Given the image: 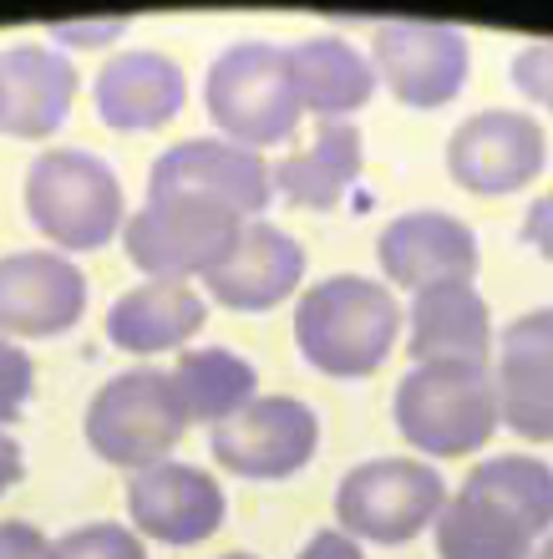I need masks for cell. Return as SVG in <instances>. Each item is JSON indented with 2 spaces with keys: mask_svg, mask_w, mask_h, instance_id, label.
Instances as JSON below:
<instances>
[{
  "mask_svg": "<svg viewBox=\"0 0 553 559\" xmlns=\"http://www.w3.org/2000/svg\"><path fill=\"white\" fill-rule=\"evenodd\" d=\"M396 336H401V306L381 280L330 275L321 285H310L294 306L300 356L335 382L371 377L392 356Z\"/></svg>",
  "mask_w": 553,
  "mask_h": 559,
  "instance_id": "6da1fadb",
  "label": "cell"
},
{
  "mask_svg": "<svg viewBox=\"0 0 553 559\" xmlns=\"http://www.w3.org/2000/svg\"><path fill=\"white\" fill-rule=\"evenodd\" d=\"M396 432L426 457L482 453L503 427L488 361H426L411 367L392 402Z\"/></svg>",
  "mask_w": 553,
  "mask_h": 559,
  "instance_id": "7a4b0ae2",
  "label": "cell"
},
{
  "mask_svg": "<svg viewBox=\"0 0 553 559\" xmlns=\"http://www.w3.org/2000/svg\"><path fill=\"white\" fill-rule=\"evenodd\" d=\"M204 107L224 143L264 153L290 143L305 107L294 97L290 57L269 41H233L224 46L204 76Z\"/></svg>",
  "mask_w": 553,
  "mask_h": 559,
  "instance_id": "3957f363",
  "label": "cell"
},
{
  "mask_svg": "<svg viewBox=\"0 0 553 559\" xmlns=\"http://www.w3.org/2000/svg\"><path fill=\"white\" fill-rule=\"evenodd\" d=\"M26 214L57 250L87 254L128 229L122 183L87 147H46L26 168Z\"/></svg>",
  "mask_w": 553,
  "mask_h": 559,
  "instance_id": "277c9868",
  "label": "cell"
},
{
  "mask_svg": "<svg viewBox=\"0 0 553 559\" xmlns=\"http://www.w3.org/2000/svg\"><path fill=\"white\" fill-rule=\"evenodd\" d=\"M87 448L112 468L143 473L153 463H168L183 432H189V413L168 371L158 367H132L87 402Z\"/></svg>",
  "mask_w": 553,
  "mask_h": 559,
  "instance_id": "5b68a950",
  "label": "cell"
},
{
  "mask_svg": "<svg viewBox=\"0 0 553 559\" xmlns=\"http://www.w3.org/2000/svg\"><path fill=\"white\" fill-rule=\"evenodd\" d=\"M239 235H244V219L233 209L214 204V199H193V193H158L137 214H128L122 245L147 280L189 285L193 275H214L239 245Z\"/></svg>",
  "mask_w": 553,
  "mask_h": 559,
  "instance_id": "8992f818",
  "label": "cell"
},
{
  "mask_svg": "<svg viewBox=\"0 0 553 559\" xmlns=\"http://www.w3.org/2000/svg\"><path fill=\"white\" fill-rule=\"evenodd\" d=\"M442 503H447L442 473L417 457H371L335 488L340 534H350L356 545H411L426 524H437Z\"/></svg>",
  "mask_w": 553,
  "mask_h": 559,
  "instance_id": "52a82bcc",
  "label": "cell"
},
{
  "mask_svg": "<svg viewBox=\"0 0 553 559\" xmlns=\"http://www.w3.org/2000/svg\"><path fill=\"white\" fill-rule=\"evenodd\" d=\"M543 163H549V138L528 112H513V107L472 112L447 143L452 183L482 199L528 189L543 174Z\"/></svg>",
  "mask_w": 553,
  "mask_h": 559,
  "instance_id": "ba28073f",
  "label": "cell"
},
{
  "mask_svg": "<svg viewBox=\"0 0 553 559\" xmlns=\"http://www.w3.org/2000/svg\"><path fill=\"white\" fill-rule=\"evenodd\" d=\"M214 463H224L239 478L279 484L305 468L321 448V417L300 397H254L239 417L214 427Z\"/></svg>",
  "mask_w": 553,
  "mask_h": 559,
  "instance_id": "9c48e42d",
  "label": "cell"
},
{
  "mask_svg": "<svg viewBox=\"0 0 553 559\" xmlns=\"http://www.w3.org/2000/svg\"><path fill=\"white\" fill-rule=\"evenodd\" d=\"M371 67L401 107H447L467 82V36L437 21H386L371 36Z\"/></svg>",
  "mask_w": 553,
  "mask_h": 559,
  "instance_id": "30bf717a",
  "label": "cell"
},
{
  "mask_svg": "<svg viewBox=\"0 0 553 559\" xmlns=\"http://www.w3.org/2000/svg\"><path fill=\"white\" fill-rule=\"evenodd\" d=\"M158 193H193V199H214V204L233 209L239 219H260L275 199V168L260 153L233 147L224 138H189L153 163L147 199H158Z\"/></svg>",
  "mask_w": 553,
  "mask_h": 559,
  "instance_id": "8fae6325",
  "label": "cell"
},
{
  "mask_svg": "<svg viewBox=\"0 0 553 559\" xmlns=\"http://www.w3.org/2000/svg\"><path fill=\"white\" fill-rule=\"evenodd\" d=\"M128 514L132 530L168 549H189L214 539L229 514V499L214 473L193 463H153L128 478Z\"/></svg>",
  "mask_w": 553,
  "mask_h": 559,
  "instance_id": "7c38bea8",
  "label": "cell"
},
{
  "mask_svg": "<svg viewBox=\"0 0 553 559\" xmlns=\"http://www.w3.org/2000/svg\"><path fill=\"white\" fill-rule=\"evenodd\" d=\"M87 316V275L57 250H21L0 260V336L51 341Z\"/></svg>",
  "mask_w": 553,
  "mask_h": 559,
  "instance_id": "4fadbf2b",
  "label": "cell"
},
{
  "mask_svg": "<svg viewBox=\"0 0 553 559\" xmlns=\"http://www.w3.org/2000/svg\"><path fill=\"white\" fill-rule=\"evenodd\" d=\"M376 260L381 275L411 295L437 290V285H472L482 265L478 235L442 209H417V214L392 219L376 239Z\"/></svg>",
  "mask_w": 553,
  "mask_h": 559,
  "instance_id": "5bb4252c",
  "label": "cell"
},
{
  "mask_svg": "<svg viewBox=\"0 0 553 559\" xmlns=\"http://www.w3.org/2000/svg\"><path fill=\"white\" fill-rule=\"evenodd\" d=\"M497 413L528 442H553V306L528 310L497 336Z\"/></svg>",
  "mask_w": 553,
  "mask_h": 559,
  "instance_id": "9a60e30c",
  "label": "cell"
},
{
  "mask_svg": "<svg viewBox=\"0 0 553 559\" xmlns=\"http://www.w3.org/2000/svg\"><path fill=\"white\" fill-rule=\"evenodd\" d=\"M300 280H305V245L294 235H285L279 224L249 219L239 245L229 250V260L204 285H208V300H219L224 310L264 316L279 300H290L300 290Z\"/></svg>",
  "mask_w": 553,
  "mask_h": 559,
  "instance_id": "2e32d148",
  "label": "cell"
},
{
  "mask_svg": "<svg viewBox=\"0 0 553 559\" xmlns=\"http://www.w3.org/2000/svg\"><path fill=\"white\" fill-rule=\"evenodd\" d=\"M92 103L112 133H158L189 103V76L163 51H122L103 61Z\"/></svg>",
  "mask_w": 553,
  "mask_h": 559,
  "instance_id": "e0dca14e",
  "label": "cell"
},
{
  "mask_svg": "<svg viewBox=\"0 0 553 559\" xmlns=\"http://www.w3.org/2000/svg\"><path fill=\"white\" fill-rule=\"evenodd\" d=\"M0 92H5V138H51L76 103V61L57 46L26 41L0 51Z\"/></svg>",
  "mask_w": 553,
  "mask_h": 559,
  "instance_id": "ac0fdd59",
  "label": "cell"
},
{
  "mask_svg": "<svg viewBox=\"0 0 553 559\" xmlns=\"http://www.w3.org/2000/svg\"><path fill=\"white\" fill-rule=\"evenodd\" d=\"M208 321V300L178 280H143L107 310V341L128 356H163L193 341Z\"/></svg>",
  "mask_w": 553,
  "mask_h": 559,
  "instance_id": "d6986e66",
  "label": "cell"
},
{
  "mask_svg": "<svg viewBox=\"0 0 553 559\" xmlns=\"http://www.w3.org/2000/svg\"><path fill=\"white\" fill-rule=\"evenodd\" d=\"M407 352L417 367L426 361H488L493 352V316L478 285H437L411 295Z\"/></svg>",
  "mask_w": 553,
  "mask_h": 559,
  "instance_id": "ffe728a7",
  "label": "cell"
},
{
  "mask_svg": "<svg viewBox=\"0 0 553 559\" xmlns=\"http://www.w3.org/2000/svg\"><path fill=\"white\" fill-rule=\"evenodd\" d=\"M285 57H290L294 97L321 122H346L350 112H361L376 97V67L346 36H310V41L290 46Z\"/></svg>",
  "mask_w": 553,
  "mask_h": 559,
  "instance_id": "44dd1931",
  "label": "cell"
},
{
  "mask_svg": "<svg viewBox=\"0 0 553 559\" xmlns=\"http://www.w3.org/2000/svg\"><path fill=\"white\" fill-rule=\"evenodd\" d=\"M361 133L350 122H325L305 147H294L290 158H279L275 189L294 209H335L356 189L361 178Z\"/></svg>",
  "mask_w": 553,
  "mask_h": 559,
  "instance_id": "7402d4cb",
  "label": "cell"
},
{
  "mask_svg": "<svg viewBox=\"0 0 553 559\" xmlns=\"http://www.w3.org/2000/svg\"><path fill=\"white\" fill-rule=\"evenodd\" d=\"M539 539L482 493H447L437 514V559H528Z\"/></svg>",
  "mask_w": 553,
  "mask_h": 559,
  "instance_id": "603a6c76",
  "label": "cell"
},
{
  "mask_svg": "<svg viewBox=\"0 0 553 559\" xmlns=\"http://www.w3.org/2000/svg\"><path fill=\"white\" fill-rule=\"evenodd\" d=\"M183 397V413L189 423H208L219 427L229 417H239L249 402L260 397V377L239 352H224V346H199V352H183L178 367L168 371Z\"/></svg>",
  "mask_w": 553,
  "mask_h": 559,
  "instance_id": "cb8c5ba5",
  "label": "cell"
},
{
  "mask_svg": "<svg viewBox=\"0 0 553 559\" xmlns=\"http://www.w3.org/2000/svg\"><path fill=\"white\" fill-rule=\"evenodd\" d=\"M462 488L503 503L533 539L553 534V468L543 457H524V453L488 457V463H478V468L467 473Z\"/></svg>",
  "mask_w": 553,
  "mask_h": 559,
  "instance_id": "d4e9b609",
  "label": "cell"
},
{
  "mask_svg": "<svg viewBox=\"0 0 553 559\" xmlns=\"http://www.w3.org/2000/svg\"><path fill=\"white\" fill-rule=\"evenodd\" d=\"M57 559H147V545L137 530L103 519V524H82V530L61 534Z\"/></svg>",
  "mask_w": 553,
  "mask_h": 559,
  "instance_id": "484cf974",
  "label": "cell"
},
{
  "mask_svg": "<svg viewBox=\"0 0 553 559\" xmlns=\"http://www.w3.org/2000/svg\"><path fill=\"white\" fill-rule=\"evenodd\" d=\"M513 87L524 92L528 103H539L553 112V41H528L513 51Z\"/></svg>",
  "mask_w": 553,
  "mask_h": 559,
  "instance_id": "4316f807",
  "label": "cell"
},
{
  "mask_svg": "<svg viewBox=\"0 0 553 559\" xmlns=\"http://www.w3.org/2000/svg\"><path fill=\"white\" fill-rule=\"evenodd\" d=\"M31 386H36L31 356L15 341H0V427L21 417V407L31 402Z\"/></svg>",
  "mask_w": 553,
  "mask_h": 559,
  "instance_id": "83f0119b",
  "label": "cell"
},
{
  "mask_svg": "<svg viewBox=\"0 0 553 559\" xmlns=\"http://www.w3.org/2000/svg\"><path fill=\"white\" fill-rule=\"evenodd\" d=\"M0 559H57V539H46L26 519H5L0 524Z\"/></svg>",
  "mask_w": 553,
  "mask_h": 559,
  "instance_id": "f1b7e54d",
  "label": "cell"
},
{
  "mask_svg": "<svg viewBox=\"0 0 553 559\" xmlns=\"http://www.w3.org/2000/svg\"><path fill=\"white\" fill-rule=\"evenodd\" d=\"M524 245H533L543 260H553V189L539 193V199H533V209H528V219H524Z\"/></svg>",
  "mask_w": 553,
  "mask_h": 559,
  "instance_id": "f546056e",
  "label": "cell"
},
{
  "mask_svg": "<svg viewBox=\"0 0 553 559\" xmlns=\"http://www.w3.org/2000/svg\"><path fill=\"white\" fill-rule=\"evenodd\" d=\"M294 559H365V549L356 545L350 534H340V530H321Z\"/></svg>",
  "mask_w": 553,
  "mask_h": 559,
  "instance_id": "4dcf8cb0",
  "label": "cell"
},
{
  "mask_svg": "<svg viewBox=\"0 0 553 559\" xmlns=\"http://www.w3.org/2000/svg\"><path fill=\"white\" fill-rule=\"evenodd\" d=\"M21 473H26V453H21V442L0 427V493L21 484Z\"/></svg>",
  "mask_w": 553,
  "mask_h": 559,
  "instance_id": "1f68e13d",
  "label": "cell"
},
{
  "mask_svg": "<svg viewBox=\"0 0 553 559\" xmlns=\"http://www.w3.org/2000/svg\"><path fill=\"white\" fill-rule=\"evenodd\" d=\"M128 21H103V26H57V41H76V46H97V41H112L122 36Z\"/></svg>",
  "mask_w": 553,
  "mask_h": 559,
  "instance_id": "d6a6232c",
  "label": "cell"
},
{
  "mask_svg": "<svg viewBox=\"0 0 553 559\" xmlns=\"http://www.w3.org/2000/svg\"><path fill=\"white\" fill-rule=\"evenodd\" d=\"M533 559H553V534H543L539 549H533Z\"/></svg>",
  "mask_w": 553,
  "mask_h": 559,
  "instance_id": "836d02e7",
  "label": "cell"
},
{
  "mask_svg": "<svg viewBox=\"0 0 553 559\" xmlns=\"http://www.w3.org/2000/svg\"><path fill=\"white\" fill-rule=\"evenodd\" d=\"M0 122H5V92H0Z\"/></svg>",
  "mask_w": 553,
  "mask_h": 559,
  "instance_id": "e575fe53",
  "label": "cell"
},
{
  "mask_svg": "<svg viewBox=\"0 0 553 559\" xmlns=\"http://www.w3.org/2000/svg\"><path fill=\"white\" fill-rule=\"evenodd\" d=\"M224 559H260V555H224Z\"/></svg>",
  "mask_w": 553,
  "mask_h": 559,
  "instance_id": "d590c367",
  "label": "cell"
}]
</instances>
